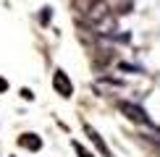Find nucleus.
Masks as SVG:
<instances>
[{"label": "nucleus", "instance_id": "nucleus-1", "mask_svg": "<svg viewBox=\"0 0 160 157\" xmlns=\"http://www.w3.org/2000/svg\"><path fill=\"white\" fill-rule=\"evenodd\" d=\"M87 18H89L92 24L108 21V18H110V8H108V3H102V0H92L89 8H87Z\"/></svg>", "mask_w": 160, "mask_h": 157}, {"label": "nucleus", "instance_id": "nucleus-2", "mask_svg": "<svg viewBox=\"0 0 160 157\" xmlns=\"http://www.w3.org/2000/svg\"><path fill=\"white\" fill-rule=\"evenodd\" d=\"M52 89H55L61 97H71L74 94V84H71V78L66 76L63 71H55V76H52Z\"/></svg>", "mask_w": 160, "mask_h": 157}, {"label": "nucleus", "instance_id": "nucleus-3", "mask_svg": "<svg viewBox=\"0 0 160 157\" xmlns=\"http://www.w3.org/2000/svg\"><path fill=\"white\" fill-rule=\"evenodd\" d=\"M121 110L126 113V118L134 121V123H150V118L144 115V110L137 107V105H131V102H121Z\"/></svg>", "mask_w": 160, "mask_h": 157}, {"label": "nucleus", "instance_id": "nucleus-4", "mask_svg": "<svg viewBox=\"0 0 160 157\" xmlns=\"http://www.w3.org/2000/svg\"><path fill=\"white\" fill-rule=\"evenodd\" d=\"M18 144H21L24 149H32V152H37V149L42 147L39 136H34V134H24V136H18Z\"/></svg>", "mask_w": 160, "mask_h": 157}, {"label": "nucleus", "instance_id": "nucleus-5", "mask_svg": "<svg viewBox=\"0 0 160 157\" xmlns=\"http://www.w3.org/2000/svg\"><path fill=\"white\" fill-rule=\"evenodd\" d=\"M87 136H89V139H92V141H95V147L100 149V155H102V157H113V155H110V149H108V147H105V141H102V139H100V134H97V131H92L89 126H87Z\"/></svg>", "mask_w": 160, "mask_h": 157}, {"label": "nucleus", "instance_id": "nucleus-6", "mask_svg": "<svg viewBox=\"0 0 160 157\" xmlns=\"http://www.w3.org/2000/svg\"><path fill=\"white\" fill-rule=\"evenodd\" d=\"M74 149H76V155H79V157H95V155L89 152V149H84V147H82L79 141H74Z\"/></svg>", "mask_w": 160, "mask_h": 157}, {"label": "nucleus", "instance_id": "nucleus-7", "mask_svg": "<svg viewBox=\"0 0 160 157\" xmlns=\"http://www.w3.org/2000/svg\"><path fill=\"white\" fill-rule=\"evenodd\" d=\"M21 97H24V100H32V97H34V94H32L29 89H21Z\"/></svg>", "mask_w": 160, "mask_h": 157}, {"label": "nucleus", "instance_id": "nucleus-8", "mask_svg": "<svg viewBox=\"0 0 160 157\" xmlns=\"http://www.w3.org/2000/svg\"><path fill=\"white\" fill-rule=\"evenodd\" d=\"M8 89V81H5V78H0V92H5Z\"/></svg>", "mask_w": 160, "mask_h": 157}]
</instances>
